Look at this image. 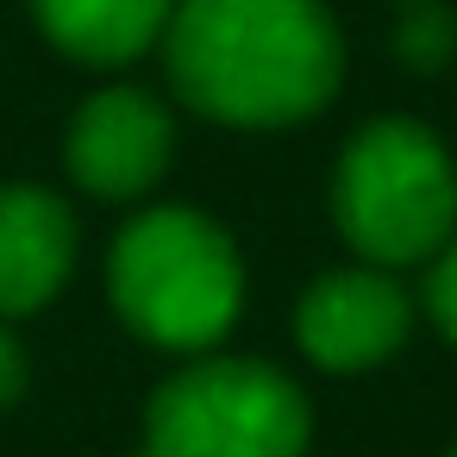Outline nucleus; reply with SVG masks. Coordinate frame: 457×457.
Wrapping results in <instances>:
<instances>
[{
	"instance_id": "f257e3e1",
	"label": "nucleus",
	"mask_w": 457,
	"mask_h": 457,
	"mask_svg": "<svg viewBox=\"0 0 457 457\" xmlns=\"http://www.w3.org/2000/svg\"><path fill=\"white\" fill-rule=\"evenodd\" d=\"M176 95L220 126H295L345 76V45L320 0H182L163 32Z\"/></svg>"
},
{
	"instance_id": "f03ea898",
	"label": "nucleus",
	"mask_w": 457,
	"mask_h": 457,
	"mask_svg": "<svg viewBox=\"0 0 457 457\" xmlns=\"http://www.w3.org/2000/svg\"><path fill=\"white\" fill-rule=\"evenodd\" d=\"M107 288L120 320L163 351H207L232 332L245 301V270L232 238L195 207L138 213L107 257Z\"/></svg>"
},
{
	"instance_id": "7ed1b4c3",
	"label": "nucleus",
	"mask_w": 457,
	"mask_h": 457,
	"mask_svg": "<svg viewBox=\"0 0 457 457\" xmlns=\"http://www.w3.org/2000/svg\"><path fill=\"white\" fill-rule=\"evenodd\" d=\"M332 213L345 245L376 270L438 257L457 232V170L426 126L370 120L338 157Z\"/></svg>"
},
{
	"instance_id": "20e7f679",
	"label": "nucleus",
	"mask_w": 457,
	"mask_h": 457,
	"mask_svg": "<svg viewBox=\"0 0 457 457\" xmlns=\"http://www.w3.org/2000/svg\"><path fill=\"white\" fill-rule=\"evenodd\" d=\"M301 451H307V401L282 370L251 357H201L151 395L138 457H301Z\"/></svg>"
},
{
	"instance_id": "39448f33",
	"label": "nucleus",
	"mask_w": 457,
	"mask_h": 457,
	"mask_svg": "<svg viewBox=\"0 0 457 457\" xmlns=\"http://www.w3.org/2000/svg\"><path fill=\"white\" fill-rule=\"evenodd\" d=\"M413 326V301L401 295V282H388L376 263L363 270H338V276H320L301 307H295V338L301 351L332 370V376H351V370H376L382 357L401 351Z\"/></svg>"
},
{
	"instance_id": "423d86ee",
	"label": "nucleus",
	"mask_w": 457,
	"mask_h": 457,
	"mask_svg": "<svg viewBox=\"0 0 457 457\" xmlns=\"http://www.w3.org/2000/svg\"><path fill=\"white\" fill-rule=\"evenodd\" d=\"M170 151H176L170 107L145 88H101L70 120V176L101 201L145 195L170 170Z\"/></svg>"
},
{
	"instance_id": "0eeeda50",
	"label": "nucleus",
	"mask_w": 457,
	"mask_h": 457,
	"mask_svg": "<svg viewBox=\"0 0 457 457\" xmlns=\"http://www.w3.org/2000/svg\"><path fill=\"white\" fill-rule=\"evenodd\" d=\"M76 263V220L45 188H0V320L38 313Z\"/></svg>"
},
{
	"instance_id": "6e6552de",
	"label": "nucleus",
	"mask_w": 457,
	"mask_h": 457,
	"mask_svg": "<svg viewBox=\"0 0 457 457\" xmlns=\"http://www.w3.org/2000/svg\"><path fill=\"white\" fill-rule=\"evenodd\" d=\"M170 13L176 0H32V20L45 26V38L95 70H120L145 57L170 32Z\"/></svg>"
},
{
	"instance_id": "1a4fd4ad",
	"label": "nucleus",
	"mask_w": 457,
	"mask_h": 457,
	"mask_svg": "<svg viewBox=\"0 0 457 457\" xmlns=\"http://www.w3.org/2000/svg\"><path fill=\"white\" fill-rule=\"evenodd\" d=\"M451 45H457V20L445 7H432V0H413L395 26V57L407 70H438L451 57Z\"/></svg>"
},
{
	"instance_id": "9d476101",
	"label": "nucleus",
	"mask_w": 457,
	"mask_h": 457,
	"mask_svg": "<svg viewBox=\"0 0 457 457\" xmlns=\"http://www.w3.org/2000/svg\"><path fill=\"white\" fill-rule=\"evenodd\" d=\"M426 313L438 320L445 338H457V232H451L445 251L432 257V276H426Z\"/></svg>"
},
{
	"instance_id": "9b49d317",
	"label": "nucleus",
	"mask_w": 457,
	"mask_h": 457,
	"mask_svg": "<svg viewBox=\"0 0 457 457\" xmlns=\"http://www.w3.org/2000/svg\"><path fill=\"white\" fill-rule=\"evenodd\" d=\"M26 395V351H20V338L0 326V407H13Z\"/></svg>"
},
{
	"instance_id": "f8f14e48",
	"label": "nucleus",
	"mask_w": 457,
	"mask_h": 457,
	"mask_svg": "<svg viewBox=\"0 0 457 457\" xmlns=\"http://www.w3.org/2000/svg\"><path fill=\"white\" fill-rule=\"evenodd\" d=\"M451 457H457V445H451Z\"/></svg>"
},
{
	"instance_id": "ddd939ff",
	"label": "nucleus",
	"mask_w": 457,
	"mask_h": 457,
	"mask_svg": "<svg viewBox=\"0 0 457 457\" xmlns=\"http://www.w3.org/2000/svg\"><path fill=\"white\" fill-rule=\"evenodd\" d=\"M407 7H413V0H407Z\"/></svg>"
}]
</instances>
